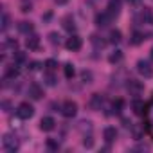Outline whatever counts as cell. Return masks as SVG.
Here are the masks:
<instances>
[{
	"label": "cell",
	"instance_id": "6da1fadb",
	"mask_svg": "<svg viewBox=\"0 0 153 153\" xmlns=\"http://www.w3.org/2000/svg\"><path fill=\"white\" fill-rule=\"evenodd\" d=\"M18 139L15 137V135H11V133H6L4 135V139H2V148L7 151V153H15V151H18Z\"/></svg>",
	"mask_w": 153,
	"mask_h": 153
},
{
	"label": "cell",
	"instance_id": "7a4b0ae2",
	"mask_svg": "<svg viewBox=\"0 0 153 153\" xmlns=\"http://www.w3.org/2000/svg\"><path fill=\"white\" fill-rule=\"evenodd\" d=\"M16 115H18L20 119H24V121L31 119V117L34 115V108H33V105H29L27 101L20 103V105H18V108H16Z\"/></svg>",
	"mask_w": 153,
	"mask_h": 153
},
{
	"label": "cell",
	"instance_id": "3957f363",
	"mask_svg": "<svg viewBox=\"0 0 153 153\" xmlns=\"http://www.w3.org/2000/svg\"><path fill=\"white\" fill-rule=\"evenodd\" d=\"M137 72L142 76V78H146V79L153 78V67H151V63L146 61V59H139V61H137Z\"/></svg>",
	"mask_w": 153,
	"mask_h": 153
},
{
	"label": "cell",
	"instance_id": "277c9868",
	"mask_svg": "<svg viewBox=\"0 0 153 153\" xmlns=\"http://www.w3.org/2000/svg\"><path fill=\"white\" fill-rule=\"evenodd\" d=\"M112 20H114V16L108 11H103V13H97L96 15V25L97 27H108L112 24Z\"/></svg>",
	"mask_w": 153,
	"mask_h": 153
},
{
	"label": "cell",
	"instance_id": "5b68a950",
	"mask_svg": "<svg viewBox=\"0 0 153 153\" xmlns=\"http://www.w3.org/2000/svg\"><path fill=\"white\" fill-rule=\"evenodd\" d=\"M61 114L65 117H74L76 114H78V105H76L74 101H65L61 105Z\"/></svg>",
	"mask_w": 153,
	"mask_h": 153
},
{
	"label": "cell",
	"instance_id": "8992f818",
	"mask_svg": "<svg viewBox=\"0 0 153 153\" xmlns=\"http://www.w3.org/2000/svg\"><path fill=\"white\" fill-rule=\"evenodd\" d=\"M81 45H83V40H81L78 34H72V36L67 38V42H65V47H67L68 51H79Z\"/></svg>",
	"mask_w": 153,
	"mask_h": 153
},
{
	"label": "cell",
	"instance_id": "52a82bcc",
	"mask_svg": "<svg viewBox=\"0 0 153 153\" xmlns=\"http://www.w3.org/2000/svg\"><path fill=\"white\" fill-rule=\"evenodd\" d=\"M121 9H123V2H121V0H108L106 11H108L114 18H117V16L121 15Z\"/></svg>",
	"mask_w": 153,
	"mask_h": 153
},
{
	"label": "cell",
	"instance_id": "ba28073f",
	"mask_svg": "<svg viewBox=\"0 0 153 153\" xmlns=\"http://www.w3.org/2000/svg\"><path fill=\"white\" fill-rule=\"evenodd\" d=\"M27 96H29L31 99L38 101V99H42V96H43V88H42L38 83H31L29 88H27Z\"/></svg>",
	"mask_w": 153,
	"mask_h": 153
},
{
	"label": "cell",
	"instance_id": "9c48e42d",
	"mask_svg": "<svg viewBox=\"0 0 153 153\" xmlns=\"http://www.w3.org/2000/svg\"><path fill=\"white\" fill-rule=\"evenodd\" d=\"M25 45H27L29 51H38V49H40V36H36V34H27Z\"/></svg>",
	"mask_w": 153,
	"mask_h": 153
},
{
	"label": "cell",
	"instance_id": "30bf717a",
	"mask_svg": "<svg viewBox=\"0 0 153 153\" xmlns=\"http://www.w3.org/2000/svg\"><path fill=\"white\" fill-rule=\"evenodd\" d=\"M103 105H105V97H103L101 94H94L92 99H90V103H88V106H90L92 110H101Z\"/></svg>",
	"mask_w": 153,
	"mask_h": 153
},
{
	"label": "cell",
	"instance_id": "8fae6325",
	"mask_svg": "<svg viewBox=\"0 0 153 153\" xmlns=\"http://www.w3.org/2000/svg\"><path fill=\"white\" fill-rule=\"evenodd\" d=\"M54 126H56V121H54L52 117H43V119L40 121V128H42L43 131H52Z\"/></svg>",
	"mask_w": 153,
	"mask_h": 153
},
{
	"label": "cell",
	"instance_id": "7c38bea8",
	"mask_svg": "<svg viewBox=\"0 0 153 153\" xmlns=\"http://www.w3.org/2000/svg\"><path fill=\"white\" fill-rule=\"evenodd\" d=\"M103 137H105L106 142H114V140L117 139V130H115L114 126H106L105 131H103Z\"/></svg>",
	"mask_w": 153,
	"mask_h": 153
},
{
	"label": "cell",
	"instance_id": "4fadbf2b",
	"mask_svg": "<svg viewBox=\"0 0 153 153\" xmlns=\"http://www.w3.org/2000/svg\"><path fill=\"white\" fill-rule=\"evenodd\" d=\"M128 90H130V94L139 96V94L142 92V85H140L139 81H135V79H130V81H128Z\"/></svg>",
	"mask_w": 153,
	"mask_h": 153
},
{
	"label": "cell",
	"instance_id": "5bb4252c",
	"mask_svg": "<svg viewBox=\"0 0 153 153\" xmlns=\"http://www.w3.org/2000/svg\"><path fill=\"white\" fill-rule=\"evenodd\" d=\"M18 31H20L22 34H33L34 25H33L31 22H20V24H18Z\"/></svg>",
	"mask_w": 153,
	"mask_h": 153
},
{
	"label": "cell",
	"instance_id": "9a60e30c",
	"mask_svg": "<svg viewBox=\"0 0 153 153\" xmlns=\"http://www.w3.org/2000/svg\"><path fill=\"white\" fill-rule=\"evenodd\" d=\"M142 22L148 25H153V9L151 7H144L142 9Z\"/></svg>",
	"mask_w": 153,
	"mask_h": 153
},
{
	"label": "cell",
	"instance_id": "2e32d148",
	"mask_svg": "<svg viewBox=\"0 0 153 153\" xmlns=\"http://www.w3.org/2000/svg\"><path fill=\"white\" fill-rule=\"evenodd\" d=\"M144 40H146V34L140 33V31H135V33L131 34V38H130V43H131V45H139V43H142Z\"/></svg>",
	"mask_w": 153,
	"mask_h": 153
},
{
	"label": "cell",
	"instance_id": "e0dca14e",
	"mask_svg": "<svg viewBox=\"0 0 153 153\" xmlns=\"http://www.w3.org/2000/svg\"><path fill=\"white\" fill-rule=\"evenodd\" d=\"M121 36H123V34H121L119 29H112L110 34H108V42H110V43H119V42H121Z\"/></svg>",
	"mask_w": 153,
	"mask_h": 153
},
{
	"label": "cell",
	"instance_id": "ac0fdd59",
	"mask_svg": "<svg viewBox=\"0 0 153 153\" xmlns=\"http://www.w3.org/2000/svg\"><path fill=\"white\" fill-rule=\"evenodd\" d=\"M90 42H92V45H94L96 49H105V45H106V42L101 40L97 34H92V36H90Z\"/></svg>",
	"mask_w": 153,
	"mask_h": 153
},
{
	"label": "cell",
	"instance_id": "d6986e66",
	"mask_svg": "<svg viewBox=\"0 0 153 153\" xmlns=\"http://www.w3.org/2000/svg\"><path fill=\"white\" fill-rule=\"evenodd\" d=\"M6 78H7V79H15V78H18V68H16V65L7 67V70H6Z\"/></svg>",
	"mask_w": 153,
	"mask_h": 153
},
{
	"label": "cell",
	"instance_id": "ffe728a7",
	"mask_svg": "<svg viewBox=\"0 0 153 153\" xmlns=\"http://www.w3.org/2000/svg\"><path fill=\"white\" fill-rule=\"evenodd\" d=\"M63 27H65L67 31H70V33H74V31H76V25H74V20H72L70 16H65V18H63Z\"/></svg>",
	"mask_w": 153,
	"mask_h": 153
},
{
	"label": "cell",
	"instance_id": "44dd1931",
	"mask_svg": "<svg viewBox=\"0 0 153 153\" xmlns=\"http://www.w3.org/2000/svg\"><path fill=\"white\" fill-rule=\"evenodd\" d=\"M63 70H65V78H68V79H72V78H74L76 70H74V65H72V63H65Z\"/></svg>",
	"mask_w": 153,
	"mask_h": 153
},
{
	"label": "cell",
	"instance_id": "7402d4cb",
	"mask_svg": "<svg viewBox=\"0 0 153 153\" xmlns=\"http://www.w3.org/2000/svg\"><path fill=\"white\" fill-rule=\"evenodd\" d=\"M121 59H123V52H121V51H115V52H112V54L108 56V61H110V63H119Z\"/></svg>",
	"mask_w": 153,
	"mask_h": 153
},
{
	"label": "cell",
	"instance_id": "603a6c76",
	"mask_svg": "<svg viewBox=\"0 0 153 153\" xmlns=\"http://www.w3.org/2000/svg\"><path fill=\"white\" fill-rule=\"evenodd\" d=\"M43 79H45V83H47L49 87H54V85H56V81H58V79L54 78V76L51 74V72H47V74L43 76Z\"/></svg>",
	"mask_w": 153,
	"mask_h": 153
},
{
	"label": "cell",
	"instance_id": "cb8c5ba5",
	"mask_svg": "<svg viewBox=\"0 0 153 153\" xmlns=\"http://www.w3.org/2000/svg\"><path fill=\"white\" fill-rule=\"evenodd\" d=\"M81 78H83V81H85V83H90V81H92V72H90V70H83Z\"/></svg>",
	"mask_w": 153,
	"mask_h": 153
},
{
	"label": "cell",
	"instance_id": "d4e9b609",
	"mask_svg": "<svg viewBox=\"0 0 153 153\" xmlns=\"http://www.w3.org/2000/svg\"><path fill=\"white\" fill-rule=\"evenodd\" d=\"M7 27H9V15L4 13V15H2V31H6Z\"/></svg>",
	"mask_w": 153,
	"mask_h": 153
},
{
	"label": "cell",
	"instance_id": "484cf974",
	"mask_svg": "<svg viewBox=\"0 0 153 153\" xmlns=\"http://www.w3.org/2000/svg\"><path fill=\"white\" fill-rule=\"evenodd\" d=\"M142 110H144V105H142L140 101H135V103H133V112H135V114H142Z\"/></svg>",
	"mask_w": 153,
	"mask_h": 153
},
{
	"label": "cell",
	"instance_id": "4316f807",
	"mask_svg": "<svg viewBox=\"0 0 153 153\" xmlns=\"http://www.w3.org/2000/svg\"><path fill=\"white\" fill-rule=\"evenodd\" d=\"M49 40H51L52 45H56V43H59V34H58V33H51V34H49Z\"/></svg>",
	"mask_w": 153,
	"mask_h": 153
},
{
	"label": "cell",
	"instance_id": "83f0119b",
	"mask_svg": "<svg viewBox=\"0 0 153 153\" xmlns=\"http://www.w3.org/2000/svg\"><path fill=\"white\" fill-rule=\"evenodd\" d=\"M45 67H47L49 70H54V68L58 67V61H56V59H47V61H45Z\"/></svg>",
	"mask_w": 153,
	"mask_h": 153
},
{
	"label": "cell",
	"instance_id": "f1b7e54d",
	"mask_svg": "<svg viewBox=\"0 0 153 153\" xmlns=\"http://www.w3.org/2000/svg\"><path fill=\"white\" fill-rule=\"evenodd\" d=\"M112 108H114V112H115V114H119V112H121V108H123V101H121V99H117V101H114V105H112Z\"/></svg>",
	"mask_w": 153,
	"mask_h": 153
},
{
	"label": "cell",
	"instance_id": "f546056e",
	"mask_svg": "<svg viewBox=\"0 0 153 153\" xmlns=\"http://www.w3.org/2000/svg\"><path fill=\"white\" fill-rule=\"evenodd\" d=\"M92 144H94V140H92V137H88V139L85 137V140H83V146H87V148H90Z\"/></svg>",
	"mask_w": 153,
	"mask_h": 153
},
{
	"label": "cell",
	"instance_id": "4dcf8cb0",
	"mask_svg": "<svg viewBox=\"0 0 153 153\" xmlns=\"http://www.w3.org/2000/svg\"><path fill=\"white\" fill-rule=\"evenodd\" d=\"M47 146H49L51 149H58V144H56L52 139H49V140H47Z\"/></svg>",
	"mask_w": 153,
	"mask_h": 153
},
{
	"label": "cell",
	"instance_id": "1f68e13d",
	"mask_svg": "<svg viewBox=\"0 0 153 153\" xmlns=\"http://www.w3.org/2000/svg\"><path fill=\"white\" fill-rule=\"evenodd\" d=\"M22 11H24V13L31 11V4H27V2H22Z\"/></svg>",
	"mask_w": 153,
	"mask_h": 153
},
{
	"label": "cell",
	"instance_id": "d6a6232c",
	"mask_svg": "<svg viewBox=\"0 0 153 153\" xmlns=\"http://www.w3.org/2000/svg\"><path fill=\"white\" fill-rule=\"evenodd\" d=\"M22 61H25V56H24L22 52H18V54H16V63H22Z\"/></svg>",
	"mask_w": 153,
	"mask_h": 153
},
{
	"label": "cell",
	"instance_id": "836d02e7",
	"mask_svg": "<svg viewBox=\"0 0 153 153\" xmlns=\"http://www.w3.org/2000/svg\"><path fill=\"white\" fill-rule=\"evenodd\" d=\"M40 67H42V65H40V63H38V61H33V63H31V67H29V68H31V70H38V68H40Z\"/></svg>",
	"mask_w": 153,
	"mask_h": 153
},
{
	"label": "cell",
	"instance_id": "e575fe53",
	"mask_svg": "<svg viewBox=\"0 0 153 153\" xmlns=\"http://www.w3.org/2000/svg\"><path fill=\"white\" fill-rule=\"evenodd\" d=\"M128 2H130V4H133V6H135V4H139V2H140V0H128Z\"/></svg>",
	"mask_w": 153,
	"mask_h": 153
},
{
	"label": "cell",
	"instance_id": "d590c367",
	"mask_svg": "<svg viewBox=\"0 0 153 153\" xmlns=\"http://www.w3.org/2000/svg\"><path fill=\"white\" fill-rule=\"evenodd\" d=\"M56 2H58V4H65V2H67V0H56Z\"/></svg>",
	"mask_w": 153,
	"mask_h": 153
},
{
	"label": "cell",
	"instance_id": "8d00e7d4",
	"mask_svg": "<svg viewBox=\"0 0 153 153\" xmlns=\"http://www.w3.org/2000/svg\"><path fill=\"white\" fill-rule=\"evenodd\" d=\"M151 59H153V49H151Z\"/></svg>",
	"mask_w": 153,
	"mask_h": 153
}]
</instances>
